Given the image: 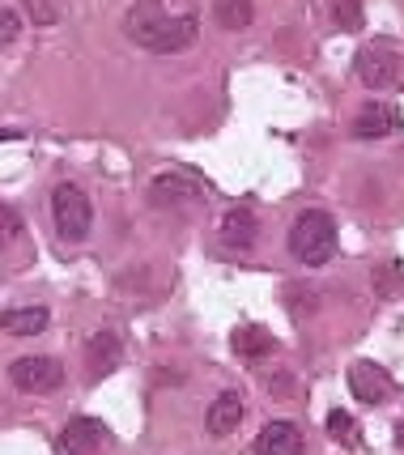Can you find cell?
<instances>
[{
    "instance_id": "cell-20",
    "label": "cell",
    "mask_w": 404,
    "mask_h": 455,
    "mask_svg": "<svg viewBox=\"0 0 404 455\" xmlns=\"http://www.w3.org/2000/svg\"><path fill=\"white\" fill-rule=\"evenodd\" d=\"M18 235H21L18 209H13V204H0V251H4V247H9Z\"/></svg>"
},
{
    "instance_id": "cell-7",
    "label": "cell",
    "mask_w": 404,
    "mask_h": 455,
    "mask_svg": "<svg viewBox=\"0 0 404 455\" xmlns=\"http://www.w3.org/2000/svg\"><path fill=\"white\" fill-rule=\"evenodd\" d=\"M349 392L362 404H384L392 396V375L384 366H375V362H353L349 366Z\"/></svg>"
},
{
    "instance_id": "cell-10",
    "label": "cell",
    "mask_w": 404,
    "mask_h": 455,
    "mask_svg": "<svg viewBox=\"0 0 404 455\" xmlns=\"http://www.w3.org/2000/svg\"><path fill=\"white\" fill-rule=\"evenodd\" d=\"M256 238H260V218H256V209L234 204V209L222 218V243L230 251H251Z\"/></svg>"
},
{
    "instance_id": "cell-15",
    "label": "cell",
    "mask_w": 404,
    "mask_h": 455,
    "mask_svg": "<svg viewBox=\"0 0 404 455\" xmlns=\"http://www.w3.org/2000/svg\"><path fill=\"white\" fill-rule=\"evenodd\" d=\"M213 18L222 30H247L256 21V4L251 0H213Z\"/></svg>"
},
{
    "instance_id": "cell-19",
    "label": "cell",
    "mask_w": 404,
    "mask_h": 455,
    "mask_svg": "<svg viewBox=\"0 0 404 455\" xmlns=\"http://www.w3.org/2000/svg\"><path fill=\"white\" fill-rule=\"evenodd\" d=\"M18 4H21V13L35 21V26H56V18H60L51 0H18Z\"/></svg>"
},
{
    "instance_id": "cell-2",
    "label": "cell",
    "mask_w": 404,
    "mask_h": 455,
    "mask_svg": "<svg viewBox=\"0 0 404 455\" xmlns=\"http://www.w3.org/2000/svg\"><path fill=\"white\" fill-rule=\"evenodd\" d=\"M337 221L328 209H303L294 226H289V256L298 259V264H311V268H320L328 259L337 256Z\"/></svg>"
},
{
    "instance_id": "cell-12",
    "label": "cell",
    "mask_w": 404,
    "mask_h": 455,
    "mask_svg": "<svg viewBox=\"0 0 404 455\" xmlns=\"http://www.w3.org/2000/svg\"><path fill=\"white\" fill-rule=\"evenodd\" d=\"M242 396L239 392H222V396L209 404V413H204V430L213 438H226V435H234L239 430V421H242Z\"/></svg>"
},
{
    "instance_id": "cell-1",
    "label": "cell",
    "mask_w": 404,
    "mask_h": 455,
    "mask_svg": "<svg viewBox=\"0 0 404 455\" xmlns=\"http://www.w3.org/2000/svg\"><path fill=\"white\" fill-rule=\"evenodd\" d=\"M123 35L154 56H175L196 43L201 18L192 4H179V0H137L123 18Z\"/></svg>"
},
{
    "instance_id": "cell-11",
    "label": "cell",
    "mask_w": 404,
    "mask_h": 455,
    "mask_svg": "<svg viewBox=\"0 0 404 455\" xmlns=\"http://www.w3.org/2000/svg\"><path fill=\"white\" fill-rule=\"evenodd\" d=\"M400 116L387 107V102H366L362 111L353 116V137L358 140H379V137H392L396 132Z\"/></svg>"
},
{
    "instance_id": "cell-17",
    "label": "cell",
    "mask_w": 404,
    "mask_h": 455,
    "mask_svg": "<svg viewBox=\"0 0 404 455\" xmlns=\"http://www.w3.org/2000/svg\"><path fill=\"white\" fill-rule=\"evenodd\" d=\"M328 435L337 438V443H345V447H358V421L345 413V409H332L328 413Z\"/></svg>"
},
{
    "instance_id": "cell-16",
    "label": "cell",
    "mask_w": 404,
    "mask_h": 455,
    "mask_svg": "<svg viewBox=\"0 0 404 455\" xmlns=\"http://www.w3.org/2000/svg\"><path fill=\"white\" fill-rule=\"evenodd\" d=\"M230 345H234V354L239 357H268L273 349H277L264 328H239V332L230 337Z\"/></svg>"
},
{
    "instance_id": "cell-4",
    "label": "cell",
    "mask_w": 404,
    "mask_h": 455,
    "mask_svg": "<svg viewBox=\"0 0 404 455\" xmlns=\"http://www.w3.org/2000/svg\"><path fill=\"white\" fill-rule=\"evenodd\" d=\"M9 379H13V387H21V392L43 396V392H56L64 383V366L47 354H30V357H18V362L9 366Z\"/></svg>"
},
{
    "instance_id": "cell-13",
    "label": "cell",
    "mask_w": 404,
    "mask_h": 455,
    "mask_svg": "<svg viewBox=\"0 0 404 455\" xmlns=\"http://www.w3.org/2000/svg\"><path fill=\"white\" fill-rule=\"evenodd\" d=\"M120 354H123L120 337H115V332H99V337L85 345V366H90V379L111 375V371L120 366Z\"/></svg>"
},
{
    "instance_id": "cell-6",
    "label": "cell",
    "mask_w": 404,
    "mask_h": 455,
    "mask_svg": "<svg viewBox=\"0 0 404 455\" xmlns=\"http://www.w3.org/2000/svg\"><path fill=\"white\" fill-rule=\"evenodd\" d=\"M201 200H204V188L196 179L179 175V171L158 175L149 183V204H154V209H192V204H201Z\"/></svg>"
},
{
    "instance_id": "cell-21",
    "label": "cell",
    "mask_w": 404,
    "mask_h": 455,
    "mask_svg": "<svg viewBox=\"0 0 404 455\" xmlns=\"http://www.w3.org/2000/svg\"><path fill=\"white\" fill-rule=\"evenodd\" d=\"M18 35H21V13L18 9H0V47H9Z\"/></svg>"
},
{
    "instance_id": "cell-18",
    "label": "cell",
    "mask_w": 404,
    "mask_h": 455,
    "mask_svg": "<svg viewBox=\"0 0 404 455\" xmlns=\"http://www.w3.org/2000/svg\"><path fill=\"white\" fill-rule=\"evenodd\" d=\"M332 21L341 30H362V0H332Z\"/></svg>"
},
{
    "instance_id": "cell-9",
    "label": "cell",
    "mask_w": 404,
    "mask_h": 455,
    "mask_svg": "<svg viewBox=\"0 0 404 455\" xmlns=\"http://www.w3.org/2000/svg\"><path fill=\"white\" fill-rule=\"evenodd\" d=\"M306 438L294 421H268L260 435H256V455H303Z\"/></svg>"
},
{
    "instance_id": "cell-22",
    "label": "cell",
    "mask_w": 404,
    "mask_h": 455,
    "mask_svg": "<svg viewBox=\"0 0 404 455\" xmlns=\"http://www.w3.org/2000/svg\"><path fill=\"white\" fill-rule=\"evenodd\" d=\"M396 277H400V268H396V259H387L384 264V273H379V277H375V290H379V294H392V290H396Z\"/></svg>"
},
{
    "instance_id": "cell-5",
    "label": "cell",
    "mask_w": 404,
    "mask_h": 455,
    "mask_svg": "<svg viewBox=\"0 0 404 455\" xmlns=\"http://www.w3.org/2000/svg\"><path fill=\"white\" fill-rule=\"evenodd\" d=\"M353 68H358V81H362L366 90H387V85H396V77H400V56L392 47H384V43H370V47L358 52Z\"/></svg>"
},
{
    "instance_id": "cell-14",
    "label": "cell",
    "mask_w": 404,
    "mask_h": 455,
    "mask_svg": "<svg viewBox=\"0 0 404 455\" xmlns=\"http://www.w3.org/2000/svg\"><path fill=\"white\" fill-rule=\"evenodd\" d=\"M47 323H51L47 307H13V311L0 315V328L9 337H39V332H47Z\"/></svg>"
},
{
    "instance_id": "cell-8",
    "label": "cell",
    "mask_w": 404,
    "mask_h": 455,
    "mask_svg": "<svg viewBox=\"0 0 404 455\" xmlns=\"http://www.w3.org/2000/svg\"><path fill=\"white\" fill-rule=\"evenodd\" d=\"M107 435H111V430L102 426L99 417H73L60 430V447L73 455H94V451H102Z\"/></svg>"
},
{
    "instance_id": "cell-3",
    "label": "cell",
    "mask_w": 404,
    "mask_h": 455,
    "mask_svg": "<svg viewBox=\"0 0 404 455\" xmlns=\"http://www.w3.org/2000/svg\"><path fill=\"white\" fill-rule=\"evenodd\" d=\"M51 218H56V230H60L64 243H85L90 226H94L90 196L81 192L77 183H56V192H51Z\"/></svg>"
}]
</instances>
